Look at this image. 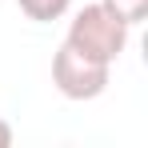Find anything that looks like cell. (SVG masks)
Returning a JSON list of instances; mask_svg holds the SVG:
<instances>
[{
  "label": "cell",
  "instance_id": "cell-1",
  "mask_svg": "<svg viewBox=\"0 0 148 148\" xmlns=\"http://www.w3.org/2000/svg\"><path fill=\"white\" fill-rule=\"evenodd\" d=\"M128 32H132V28L124 24V20H116V16L96 0V4H84V8L72 16L64 40H68L72 48H80L84 56H96L104 64H116L120 52L128 48Z\"/></svg>",
  "mask_w": 148,
  "mask_h": 148
},
{
  "label": "cell",
  "instance_id": "cell-2",
  "mask_svg": "<svg viewBox=\"0 0 148 148\" xmlns=\"http://www.w3.org/2000/svg\"><path fill=\"white\" fill-rule=\"evenodd\" d=\"M108 76H112V64H104L96 56H84L68 40L52 56V84L64 100H96L108 88Z\"/></svg>",
  "mask_w": 148,
  "mask_h": 148
},
{
  "label": "cell",
  "instance_id": "cell-3",
  "mask_svg": "<svg viewBox=\"0 0 148 148\" xmlns=\"http://www.w3.org/2000/svg\"><path fill=\"white\" fill-rule=\"evenodd\" d=\"M16 4H20V12H24L28 20H36V24L60 20V16L72 8V0H16Z\"/></svg>",
  "mask_w": 148,
  "mask_h": 148
},
{
  "label": "cell",
  "instance_id": "cell-4",
  "mask_svg": "<svg viewBox=\"0 0 148 148\" xmlns=\"http://www.w3.org/2000/svg\"><path fill=\"white\" fill-rule=\"evenodd\" d=\"M100 4H104L116 20H124L128 28H136V24L148 16V0H100Z\"/></svg>",
  "mask_w": 148,
  "mask_h": 148
},
{
  "label": "cell",
  "instance_id": "cell-5",
  "mask_svg": "<svg viewBox=\"0 0 148 148\" xmlns=\"http://www.w3.org/2000/svg\"><path fill=\"white\" fill-rule=\"evenodd\" d=\"M8 144H12V124L0 116V148H8Z\"/></svg>",
  "mask_w": 148,
  "mask_h": 148
}]
</instances>
